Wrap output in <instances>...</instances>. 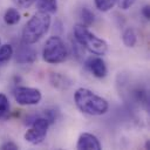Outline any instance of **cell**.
Listing matches in <instances>:
<instances>
[{"instance_id":"6da1fadb","label":"cell","mask_w":150,"mask_h":150,"mask_svg":"<svg viewBox=\"0 0 150 150\" xmlns=\"http://www.w3.org/2000/svg\"><path fill=\"white\" fill-rule=\"evenodd\" d=\"M74 101L80 111L90 116L104 115L109 109V103L105 98L87 88L76 89L74 94Z\"/></svg>"},{"instance_id":"7a4b0ae2","label":"cell","mask_w":150,"mask_h":150,"mask_svg":"<svg viewBox=\"0 0 150 150\" xmlns=\"http://www.w3.org/2000/svg\"><path fill=\"white\" fill-rule=\"evenodd\" d=\"M50 14L38 11L23 26L21 34L22 42L27 45L36 43L42 36L47 34L50 27Z\"/></svg>"},{"instance_id":"3957f363","label":"cell","mask_w":150,"mask_h":150,"mask_svg":"<svg viewBox=\"0 0 150 150\" xmlns=\"http://www.w3.org/2000/svg\"><path fill=\"white\" fill-rule=\"evenodd\" d=\"M74 36L76 42L82 46V48L87 49L91 54L95 55H104L108 50V43L96 36L93 32L88 29V27L83 23H77L74 27Z\"/></svg>"},{"instance_id":"277c9868","label":"cell","mask_w":150,"mask_h":150,"mask_svg":"<svg viewBox=\"0 0 150 150\" xmlns=\"http://www.w3.org/2000/svg\"><path fill=\"white\" fill-rule=\"evenodd\" d=\"M68 57V49L60 36H50L42 49V59L47 63L56 64L66 61Z\"/></svg>"},{"instance_id":"5b68a950","label":"cell","mask_w":150,"mask_h":150,"mask_svg":"<svg viewBox=\"0 0 150 150\" xmlns=\"http://www.w3.org/2000/svg\"><path fill=\"white\" fill-rule=\"evenodd\" d=\"M26 124H30V128L23 135L25 141L33 145H38L42 143L43 139L46 138L48 128L50 125L49 121L43 116H36V117L34 116L30 117L29 121H26Z\"/></svg>"},{"instance_id":"8992f818","label":"cell","mask_w":150,"mask_h":150,"mask_svg":"<svg viewBox=\"0 0 150 150\" xmlns=\"http://www.w3.org/2000/svg\"><path fill=\"white\" fill-rule=\"evenodd\" d=\"M13 95L20 105H35L42 98L40 89L32 87H16L13 91Z\"/></svg>"},{"instance_id":"52a82bcc","label":"cell","mask_w":150,"mask_h":150,"mask_svg":"<svg viewBox=\"0 0 150 150\" xmlns=\"http://www.w3.org/2000/svg\"><path fill=\"white\" fill-rule=\"evenodd\" d=\"M14 60L19 64H27V63H33L36 60V50L30 47V45L27 43H21L20 46L16 47L15 53H13Z\"/></svg>"},{"instance_id":"ba28073f","label":"cell","mask_w":150,"mask_h":150,"mask_svg":"<svg viewBox=\"0 0 150 150\" xmlns=\"http://www.w3.org/2000/svg\"><path fill=\"white\" fill-rule=\"evenodd\" d=\"M86 67L87 69L97 79L105 77L108 74V68L105 62L98 57V56H90L86 61Z\"/></svg>"},{"instance_id":"9c48e42d","label":"cell","mask_w":150,"mask_h":150,"mask_svg":"<svg viewBox=\"0 0 150 150\" xmlns=\"http://www.w3.org/2000/svg\"><path fill=\"white\" fill-rule=\"evenodd\" d=\"M102 145L98 138L90 132H82L79 136L76 149L79 150H101Z\"/></svg>"},{"instance_id":"30bf717a","label":"cell","mask_w":150,"mask_h":150,"mask_svg":"<svg viewBox=\"0 0 150 150\" xmlns=\"http://www.w3.org/2000/svg\"><path fill=\"white\" fill-rule=\"evenodd\" d=\"M49 81L52 86L57 89H67L71 84V81L66 75H62L60 73H52L49 76Z\"/></svg>"},{"instance_id":"8fae6325","label":"cell","mask_w":150,"mask_h":150,"mask_svg":"<svg viewBox=\"0 0 150 150\" xmlns=\"http://www.w3.org/2000/svg\"><path fill=\"white\" fill-rule=\"evenodd\" d=\"M35 2L39 12L54 14L57 11V0H36Z\"/></svg>"},{"instance_id":"7c38bea8","label":"cell","mask_w":150,"mask_h":150,"mask_svg":"<svg viewBox=\"0 0 150 150\" xmlns=\"http://www.w3.org/2000/svg\"><path fill=\"white\" fill-rule=\"evenodd\" d=\"M122 41H123L124 46H127L129 48L134 47L136 45V41H137V35H136L135 29L131 27L127 28L122 34Z\"/></svg>"},{"instance_id":"4fadbf2b","label":"cell","mask_w":150,"mask_h":150,"mask_svg":"<svg viewBox=\"0 0 150 150\" xmlns=\"http://www.w3.org/2000/svg\"><path fill=\"white\" fill-rule=\"evenodd\" d=\"M14 49L11 45L5 43V45H0V66H4L5 63H7L12 56H13Z\"/></svg>"},{"instance_id":"5bb4252c","label":"cell","mask_w":150,"mask_h":150,"mask_svg":"<svg viewBox=\"0 0 150 150\" xmlns=\"http://www.w3.org/2000/svg\"><path fill=\"white\" fill-rule=\"evenodd\" d=\"M20 13L15 9V8H8L6 12H5V14H4V21H5V23H7V25H16L19 21H20Z\"/></svg>"},{"instance_id":"9a60e30c","label":"cell","mask_w":150,"mask_h":150,"mask_svg":"<svg viewBox=\"0 0 150 150\" xmlns=\"http://www.w3.org/2000/svg\"><path fill=\"white\" fill-rule=\"evenodd\" d=\"M9 116V101L7 96L0 93V120H7Z\"/></svg>"},{"instance_id":"2e32d148","label":"cell","mask_w":150,"mask_h":150,"mask_svg":"<svg viewBox=\"0 0 150 150\" xmlns=\"http://www.w3.org/2000/svg\"><path fill=\"white\" fill-rule=\"evenodd\" d=\"M94 2L96 8L101 12H108L116 5V0H94Z\"/></svg>"},{"instance_id":"e0dca14e","label":"cell","mask_w":150,"mask_h":150,"mask_svg":"<svg viewBox=\"0 0 150 150\" xmlns=\"http://www.w3.org/2000/svg\"><path fill=\"white\" fill-rule=\"evenodd\" d=\"M81 18H82V21H83V25L86 26H89L94 22L95 20V15L94 13L88 8V7H83L81 9Z\"/></svg>"},{"instance_id":"ac0fdd59","label":"cell","mask_w":150,"mask_h":150,"mask_svg":"<svg viewBox=\"0 0 150 150\" xmlns=\"http://www.w3.org/2000/svg\"><path fill=\"white\" fill-rule=\"evenodd\" d=\"M20 8H29L36 0H12Z\"/></svg>"},{"instance_id":"d6986e66","label":"cell","mask_w":150,"mask_h":150,"mask_svg":"<svg viewBox=\"0 0 150 150\" xmlns=\"http://www.w3.org/2000/svg\"><path fill=\"white\" fill-rule=\"evenodd\" d=\"M134 2H135V0H116V4L118 5V7L124 11L130 8L134 5Z\"/></svg>"},{"instance_id":"ffe728a7","label":"cell","mask_w":150,"mask_h":150,"mask_svg":"<svg viewBox=\"0 0 150 150\" xmlns=\"http://www.w3.org/2000/svg\"><path fill=\"white\" fill-rule=\"evenodd\" d=\"M0 149H1V150H18L19 146H18L14 142L8 141V142H5L4 144H1V145H0Z\"/></svg>"},{"instance_id":"44dd1931","label":"cell","mask_w":150,"mask_h":150,"mask_svg":"<svg viewBox=\"0 0 150 150\" xmlns=\"http://www.w3.org/2000/svg\"><path fill=\"white\" fill-rule=\"evenodd\" d=\"M142 14L144 15V18H145L146 20L150 19V6H149V5H145V6L142 8Z\"/></svg>"},{"instance_id":"7402d4cb","label":"cell","mask_w":150,"mask_h":150,"mask_svg":"<svg viewBox=\"0 0 150 150\" xmlns=\"http://www.w3.org/2000/svg\"><path fill=\"white\" fill-rule=\"evenodd\" d=\"M144 148H145V149H149V148H150V143H149V139L145 142V146H144Z\"/></svg>"},{"instance_id":"603a6c76","label":"cell","mask_w":150,"mask_h":150,"mask_svg":"<svg viewBox=\"0 0 150 150\" xmlns=\"http://www.w3.org/2000/svg\"><path fill=\"white\" fill-rule=\"evenodd\" d=\"M0 45H1V41H0Z\"/></svg>"}]
</instances>
